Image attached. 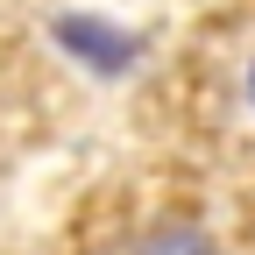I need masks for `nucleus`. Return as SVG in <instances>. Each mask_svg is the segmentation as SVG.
<instances>
[{
    "mask_svg": "<svg viewBox=\"0 0 255 255\" xmlns=\"http://www.w3.org/2000/svg\"><path fill=\"white\" fill-rule=\"evenodd\" d=\"M57 36L71 43V50H85L92 64H100V71H121V64L135 57V43H128V36H114V28H100V21H85V14H78V21H57Z\"/></svg>",
    "mask_w": 255,
    "mask_h": 255,
    "instance_id": "f257e3e1",
    "label": "nucleus"
},
{
    "mask_svg": "<svg viewBox=\"0 0 255 255\" xmlns=\"http://www.w3.org/2000/svg\"><path fill=\"white\" fill-rule=\"evenodd\" d=\"M135 255H213V241L199 227H156V234L135 241Z\"/></svg>",
    "mask_w": 255,
    "mask_h": 255,
    "instance_id": "f03ea898",
    "label": "nucleus"
},
{
    "mask_svg": "<svg viewBox=\"0 0 255 255\" xmlns=\"http://www.w3.org/2000/svg\"><path fill=\"white\" fill-rule=\"evenodd\" d=\"M248 92H255V78H248Z\"/></svg>",
    "mask_w": 255,
    "mask_h": 255,
    "instance_id": "7ed1b4c3",
    "label": "nucleus"
}]
</instances>
